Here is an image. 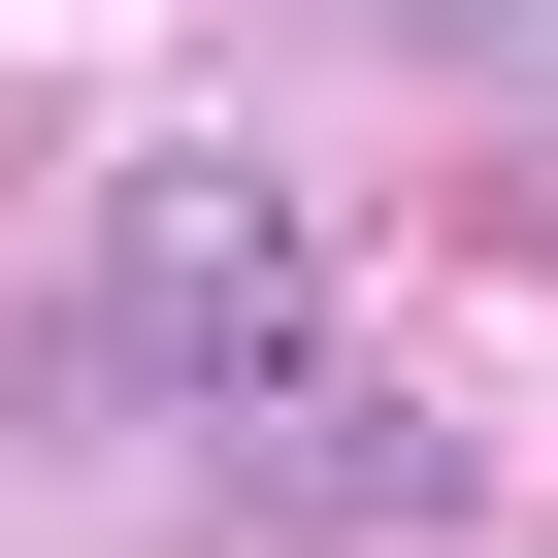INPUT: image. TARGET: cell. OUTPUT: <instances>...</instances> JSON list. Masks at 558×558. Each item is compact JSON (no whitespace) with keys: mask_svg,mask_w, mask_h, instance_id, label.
Returning <instances> with one entry per match:
<instances>
[{"mask_svg":"<svg viewBox=\"0 0 558 558\" xmlns=\"http://www.w3.org/2000/svg\"><path fill=\"white\" fill-rule=\"evenodd\" d=\"M296 329H329V263H296V197H263L230 132L99 165V230H66V395L99 427H197V395H263Z\"/></svg>","mask_w":558,"mask_h":558,"instance_id":"cell-1","label":"cell"},{"mask_svg":"<svg viewBox=\"0 0 558 558\" xmlns=\"http://www.w3.org/2000/svg\"><path fill=\"white\" fill-rule=\"evenodd\" d=\"M230 493H263V525H427L460 427H427V395H296V362H263V395H230Z\"/></svg>","mask_w":558,"mask_h":558,"instance_id":"cell-2","label":"cell"},{"mask_svg":"<svg viewBox=\"0 0 558 558\" xmlns=\"http://www.w3.org/2000/svg\"><path fill=\"white\" fill-rule=\"evenodd\" d=\"M395 34H460V66H558V0H395Z\"/></svg>","mask_w":558,"mask_h":558,"instance_id":"cell-3","label":"cell"}]
</instances>
